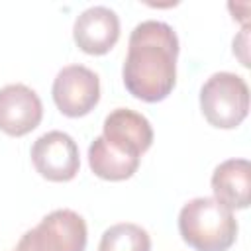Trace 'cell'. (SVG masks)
Returning a JSON list of instances; mask_svg holds the SVG:
<instances>
[{"label":"cell","instance_id":"10","mask_svg":"<svg viewBox=\"0 0 251 251\" xmlns=\"http://www.w3.org/2000/svg\"><path fill=\"white\" fill-rule=\"evenodd\" d=\"M210 182L214 198L229 210H243L249 206L251 165L247 159H227L220 163L214 169Z\"/></svg>","mask_w":251,"mask_h":251},{"label":"cell","instance_id":"14","mask_svg":"<svg viewBox=\"0 0 251 251\" xmlns=\"http://www.w3.org/2000/svg\"><path fill=\"white\" fill-rule=\"evenodd\" d=\"M14 251H16V249H14Z\"/></svg>","mask_w":251,"mask_h":251},{"label":"cell","instance_id":"6","mask_svg":"<svg viewBox=\"0 0 251 251\" xmlns=\"http://www.w3.org/2000/svg\"><path fill=\"white\" fill-rule=\"evenodd\" d=\"M31 163L35 171L51 182L73 180L80 169L78 145L65 131H47L33 141Z\"/></svg>","mask_w":251,"mask_h":251},{"label":"cell","instance_id":"5","mask_svg":"<svg viewBox=\"0 0 251 251\" xmlns=\"http://www.w3.org/2000/svg\"><path fill=\"white\" fill-rule=\"evenodd\" d=\"M53 102L67 118H82L100 100V78L84 65L63 67L53 80Z\"/></svg>","mask_w":251,"mask_h":251},{"label":"cell","instance_id":"13","mask_svg":"<svg viewBox=\"0 0 251 251\" xmlns=\"http://www.w3.org/2000/svg\"><path fill=\"white\" fill-rule=\"evenodd\" d=\"M247 37H249V25H243L239 35L233 39V55L239 57L243 67H249V57H247Z\"/></svg>","mask_w":251,"mask_h":251},{"label":"cell","instance_id":"12","mask_svg":"<svg viewBox=\"0 0 251 251\" xmlns=\"http://www.w3.org/2000/svg\"><path fill=\"white\" fill-rule=\"evenodd\" d=\"M98 251H151V237L137 224H114L102 233Z\"/></svg>","mask_w":251,"mask_h":251},{"label":"cell","instance_id":"9","mask_svg":"<svg viewBox=\"0 0 251 251\" xmlns=\"http://www.w3.org/2000/svg\"><path fill=\"white\" fill-rule=\"evenodd\" d=\"M102 137L120 151L141 159L153 143V127L143 114L129 108H116L104 118Z\"/></svg>","mask_w":251,"mask_h":251},{"label":"cell","instance_id":"3","mask_svg":"<svg viewBox=\"0 0 251 251\" xmlns=\"http://www.w3.org/2000/svg\"><path fill=\"white\" fill-rule=\"evenodd\" d=\"M200 110L214 127H237L249 112V88L243 76L220 71L206 78L200 88Z\"/></svg>","mask_w":251,"mask_h":251},{"label":"cell","instance_id":"1","mask_svg":"<svg viewBox=\"0 0 251 251\" xmlns=\"http://www.w3.org/2000/svg\"><path fill=\"white\" fill-rule=\"evenodd\" d=\"M178 37L175 29L157 20L137 24L127 41L122 67L126 90L143 102L165 100L176 84Z\"/></svg>","mask_w":251,"mask_h":251},{"label":"cell","instance_id":"11","mask_svg":"<svg viewBox=\"0 0 251 251\" xmlns=\"http://www.w3.org/2000/svg\"><path fill=\"white\" fill-rule=\"evenodd\" d=\"M139 157L127 155L118 147L110 145L102 135L96 137L88 147V167L104 180H126L139 169Z\"/></svg>","mask_w":251,"mask_h":251},{"label":"cell","instance_id":"4","mask_svg":"<svg viewBox=\"0 0 251 251\" xmlns=\"http://www.w3.org/2000/svg\"><path fill=\"white\" fill-rule=\"evenodd\" d=\"M86 239L84 218L75 210L61 208L27 229L20 237L16 251H84Z\"/></svg>","mask_w":251,"mask_h":251},{"label":"cell","instance_id":"8","mask_svg":"<svg viewBox=\"0 0 251 251\" xmlns=\"http://www.w3.org/2000/svg\"><path fill=\"white\" fill-rule=\"evenodd\" d=\"M73 39L88 55L108 53L120 39V18L108 6H90L80 12L73 25Z\"/></svg>","mask_w":251,"mask_h":251},{"label":"cell","instance_id":"2","mask_svg":"<svg viewBox=\"0 0 251 251\" xmlns=\"http://www.w3.org/2000/svg\"><path fill=\"white\" fill-rule=\"evenodd\" d=\"M178 231L194 251H227L237 237V220L214 196H198L180 208Z\"/></svg>","mask_w":251,"mask_h":251},{"label":"cell","instance_id":"7","mask_svg":"<svg viewBox=\"0 0 251 251\" xmlns=\"http://www.w3.org/2000/svg\"><path fill=\"white\" fill-rule=\"evenodd\" d=\"M43 118V104L35 90L25 84H6L0 88V131L22 137L33 131Z\"/></svg>","mask_w":251,"mask_h":251}]
</instances>
